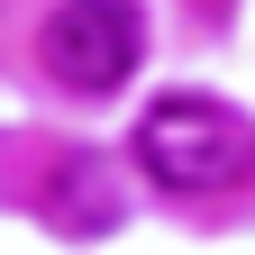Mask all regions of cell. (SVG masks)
Here are the masks:
<instances>
[{"label": "cell", "instance_id": "cell-1", "mask_svg": "<svg viewBox=\"0 0 255 255\" xmlns=\"http://www.w3.org/2000/svg\"><path fill=\"white\" fill-rule=\"evenodd\" d=\"M137 164L155 191H182V201H201V191H228L246 164H255V137L237 110L201 101V91H173V101H155L137 119Z\"/></svg>", "mask_w": 255, "mask_h": 255}, {"label": "cell", "instance_id": "cell-2", "mask_svg": "<svg viewBox=\"0 0 255 255\" xmlns=\"http://www.w3.org/2000/svg\"><path fill=\"white\" fill-rule=\"evenodd\" d=\"M37 55H46V73L64 91H119L128 73H137V55H146L137 0H55Z\"/></svg>", "mask_w": 255, "mask_h": 255}, {"label": "cell", "instance_id": "cell-3", "mask_svg": "<svg viewBox=\"0 0 255 255\" xmlns=\"http://www.w3.org/2000/svg\"><path fill=\"white\" fill-rule=\"evenodd\" d=\"M55 219L64 228H110L119 219V201H110V173H91V164H64V182H55Z\"/></svg>", "mask_w": 255, "mask_h": 255}]
</instances>
